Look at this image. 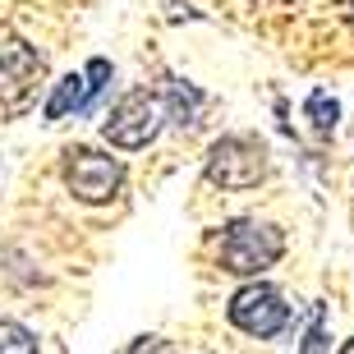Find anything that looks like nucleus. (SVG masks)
<instances>
[{"label":"nucleus","mask_w":354,"mask_h":354,"mask_svg":"<svg viewBox=\"0 0 354 354\" xmlns=\"http://www.w3.org/2000/svg\"><path fill=\"white\" fill-rule=\"evenodd\" d=\"M281 253H286V235H281V225L272 221H258V216H235V221L221 230V267L235 276H258L267 267L281 263Z\"/></svg>","instance_id":"f257e3e1"},{"label":"nucleus","mask_w":354,"mask_h":354,"mask_svg":"<svg viewBox=\"0 0 354 354\" xmlns=\"http://www.w3.org/2000/svg\"><path fill=\"white\" fill-rule=\"evenodd\" d=\"M267 166H272L267 161V143L258 133H221L207 147L203 175L216 189H253V184L267 180Z\"/></svg>","instance_id":"f03ea898"},{"label":"nucleus","mask_w":354,"mask_h":354,"mask_svg":"<svg viewBox=\"0 0 354 354\" xmlns=\"http://www.w3.org/2000/svg\"><path fill=\"white\" fill-rule=\"evenodd\" d=\"M161 124H166L161 92L133 88V92H124V97L111 106V115L102 120V138L115 147V152H138V147H147L161 133Z\"/></svg>","instance_id":"7ed1b4c3"},{"label":"nucleus","mask_w":354,"mask_h":354,"mask_svg":"<svg viewBox=\"0 0 354 354\" xmlns=\"http://www.w3.org/2000/svg\"><path fill=\"white\" fill-rule=\"evenodd\" d=\"M225 317H230V327L244 331V336L272 341V336H281V331L290 327V304L272 281H249V286H239L235 295H230Z\"/></svg>","instance_id":"20e7f679"},{"label":"nucleus","mask_w":354,"mask_h":354,"mask_svg":"<svg viewBox=\"0 0 354 354\" xmlns=\"http://www.w3.org/2000/svg\"><path fill=\"white\" fill-rule=\"evenodd\" d=\"M60 175L79 203H111L124 184V161L111 152H97V147H69Z\"/></svg>","instance_id":"39448f33"},{"label":"nucleus","mask_w":354,"mask_h":354,"mask_svg":"<svg viewBox=\"0 0 354 354\" xmlns=\"http://www.w3.org/2000/svg\"><path fill=\"white\" fill-rule=\"evenodd\" d=\"M161 102H166V120H175L180 129H194L198 111L207 106V92L194 88V83H184V79H175V74H166V79H161Z\"/></svg>","instance_id":"423d86ee"},{"label":"nucleus","mask_w":354,"mask_h":354,"mask_svg":"<svg viewBox=\"0 0 354 354\" xmlns=\"http://www.w3.org/2000/svg\"><path fill=\"white\" fill-rule=\"evenodd\" d=\"M79 111H92V88H88V74H65L55 79L51 97L41 106L46 120H65V115H79Z\"/></svg>","instance_id":"0eeeda50"},{"label":"nucleus","mask_w":354,"mask_h":354,"mask_svg":"<svg viewBox=\"0 0 354 354\" xmlns=\"http://www.w3.org/2000/svg\"><path fill=\"white\" fill-rule=\"evenodd\" d=\"M304 115H308V124H313L322 138H331L336 133V120H341V106H336V97L331 92H308V102H304Z\"/></svg>","instance_id":"6e6552de"},{"label":"nucleus","mask_w":354,"mask_h":354,"mask_svg":"<svg viewBox=\"0 0 354 354\" xmlns=\"http://www.w3.org/2000/svg\"><path fill=\"white\" fill-rule=\"evenodd\" d=\"M0 354H37V336L14 322V317H0Z\"/></svg>","instance_id":"1a4fd4ad"},{"label":"nucleus","mask_w":354,"mask_h":354,"mask_svg":"<svg viewBox=\"0 0 354 354\" xmlns=\"http://www.w3.org/2000/svg\"><path fill=\"white\" fill-rule=\"evenodd\" d=\"M299 354H331V336H327V308H322V304L313 308V322H308V331H304Z\"/></svg>","instance_id":"9d476101"},{"label":"nucleus","mask_w":354,"mask_h":354,"mask_svg":"<svg viewBox=\"0 0 354 354\" xmlns=\"http://www.w3.org/2000/svg\"><path fill=\"white\" fill-rule=\"evenodd\" d=\"M124 354H184V350H180V345H171L166 336H138Z\"/></svg>","instance_id":"9b49d317"},{"label":"nucleus","mask_w":354,"mask_h":354,"mask_svg":"<svg viewBox=\"0 0 354 354\" xmlns=\"http://www.w3.org/2000/svg\"><path fill=\"white\" fill-rule=\"evenodd\" d=\"M336 354H354V336H350V341H345V345H341V350H336Z\"/></svg>","instance_id":"f8f14e48"},{"label":"nucleus","mask_w":354,"mask_h":354,"mask_svg":"<svg viewBox=\"0 0 354 354\" xmlns=\"http://www.w3.org/2000/svg\"><path fill=\"white\" fill-rule=\"evenodd\" d=\"M350 19H354V10H350Z\"/></svg>","instance_id":"ddd939ff"}]
</instances>
